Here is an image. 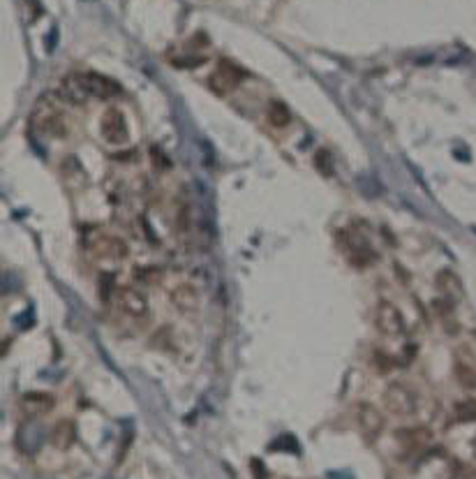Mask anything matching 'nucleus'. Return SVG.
<instances>
[{
	"label": "nucleus",
	"mask_w": 476,
	"mask_h": 479,
	"mask_svg": "<svg viewBox=\"0 0 476 479\" xmlns=\"http://www.w3.org/2000/svg\"><path fill=\"white\" fill-rule=\"evenodd\" d=\"M100 130H102V137L107 139L109 144L114 146H123L128 144L130 133H128V121H125V116L121 109H107L102 114V121H100Z\"/></svg>",
	"instance_id": "obj_5"
},
{
	"label": "nucleus",
	"mask_w": 476,
	"mask_h": 479,
	"mask_svg": "<svg viewBox=\"0 0 476 479\" xmlns=\"http://www.w3.org/2000/svg\"><path fill=\"white\" fill-rule=\"evenodd\" d=\"M395 440L404 447V450L416 452L433 443V433H430V429H426V426H407V429L395 431Z\"/></svg>",
	"instance_id": "obj_9"
},
{
	"label": "nucleus",
	"mask_w": 476,
	"mask_h": 479,
	"mask_svg": "<svg viewBox=\"0 0 476 479\" xmlns=\"http://www.w3.org/2000/svg\"><path fill=\"white\" fill-rule=\"evenodd\" d=\"M93 250H95V255H100V257H107V259H125L130 252L128 243L116 236L95 238V241H93Z\"/></svg>",
	"instance_id": "obj_11"
},
{
	"label": "nucleus",
	"mask_w": 476,
	"mask_h": 479,
	"mask_svg": "<svg viewBox=\"0 0 476 479\" xmlns=\"http://www.w3.org/2000/svg\"><path fill=\"white\" fill-rule=\"evenodd\" d=\"M83 88L90 97L97 100H114L123 95V86L118 81H114L111 76L97 74V72H83L81 74Z\"/></svg>",
	"instance_id": "obj_7"
},
{
	"label": "nucleus",
	"mask_w": 476,
	"mask_h": 479,
	"mask_svg": "<svg viewBox=\"0 0 476 479\" xmlns=\"http://www.w3.org/2000/svg\"><path fill=\"white\" fill-rule=\"evenodd\" d=\"M137 276H144V283H155L160 278V271L158 269H137Z\"/></svg>",
	"instance_id": "obj_21"
},
{
	"label": "nucleus",
	"mask_w": 476,
	"mask_h": 479,
	"mask_svg": "<svg viewBox=\"0 0 476 479\" xmlns=\"http://www.w3.org/2000/svg\"><path fill=\"white\" fill-rule=\"evenodd\" d=\"M116 301H118V308L130 315V318H146L148 315V301L139 290L135 288H121L116 290Z\"/></svg>",
	"instance_id": "obj_8"
},
{
	"label": "nucleus",
	"mask_w": 476,
	"mask_h": 479,
	"mask_svg": "<svg viewBox=\"0 0 476 479\" xmlns=\"http://www.w3.org/2000/svg\"><path fill=\"white\" fill-rule=\"evenodd\" d=\"M374 324L384 336H402L404 334V318L400 313V308L391 301H379L377 308H374Z\"/></svg>",
	"instance_id": "obj_3"
},
{
	"label": "nucleus",
	"mask_w": 476,
	"mask_h": 479,
	"mask_svg": "<svg viewBox=\"0 0 476 479\" xmlns=\"http://www.w3.org/2000/svg\"><path fill=\"white\" fill-rule=\"evenodd\" d=\"M454 414H456V421H460V424H474L476 421V400L474 398L460 400Z\"/></svg>",
	"instance_id": "obj_17"
},
{
	"label": "nucleus",
	"mask_w": 476,
	"mask_h": 479,
	"mask_svg": "<svg viewBox=\"0 0 476 479\" xmlns=\"http://www.w3.org/2000/svg\"><path fill=\"white\" fill-rule=\"evenodd\" d=\"M100 295H102L104 301L111 299V295H114V278L111 276H102V281H100Z\"/></svg>",
	"instance_id": "obj_20"
},
{
	"label": "nucleus",
	"mask_w": 476,
	"mask_h": 479,
	"mask_svg": "<svg viewBox=\"0 0 476 479\" xmlns=\"http://www.w3.org/2000/svg\"><path fill=\"white\" fill-rule=\"evenodd\" d=\"M53 100H56V95H44L40 102H37L30 123H33V128L40 135L49 137V139H60V137H65L67 126H65V119H62L60 109L53 104Z\"/></svg>",
	"instance_id": "obj_1"
},
{
	"label": "nucleus",
	"mask_w": 476,
	"mask_h": 479,
	"mask_svg": "<svg viewBox=\"0 0 476 479\" xmlns=\"http://www.w3.org/2000/svg\"><path fill=\"white\" fill-rule=\"evenodd\" d=\"M245 72L238 65H233L231 60H220L217 69L210 76V88H213L217 95H227L229 90H233L240 81L245 79Z\"/></svg>",
	"instance_id": "obj_6"
},
{
	"label": "nucleus",
	"mask_w": 476,
	"mask_h": 479,
	"mask_svg": "<svg viewBox=\"0 0 476 479\" xmlns=\"http://www.w3.org/2000/svg\"><path fill=\"white\" fill-rule=\"evenodd\" d=\"M74 440H76V426L72 419H60L56 426L51 429V445L60 452L69 450V447L74 445Z\"/></svg>",
	"instance_id": "obj_14"
},
{
	"label": "nucleus",
	"mask_w": 476,
	"mask_h": 479,
	"mask_svg": "<svg viewBox=\"0 0 476 479\" xmlns=\"http://www.w3.org/2000/svg\"><path fill=\"white\" fill-rule=\"evenodd\" d=\"M315 165H317V169H319V172H322L324 176H331V174H333V160H331V153L326 151V149L317 151Z\"/></svg>",
	"instance_id": "obj_18"
},
{
	"label": "nucleus",
	"mask_w": 476,
	"mask_h": 479,
	"mask_svg": "<svg viewBox=\"0 0 476 479\" xmlns=\"http://www.w3.org/2000/svg\"><path fill=\"white\" fill-rule=\"evenodd\" d=\"M374 366H377V373H391L393 361L384 350H377L374 352Z\"/></svg>",
	"instance_id": "obj_19"
},
{
	"label": "nucleus",
	"mask_w": 476,
	"mask_h": 479,
	"mask_svg": "<svg viewBox=\"0 0 476 479\" xmlns=\"http://www.w3.org/2000/svg\"><path fill=\"white\" fill-rule=\"evenodd\" d=\"M472 452H474V457H476V436H474V440H472Z\"/></svg>",
	"instance_id": "obj_23"
},
{
	"label": "nucleus",
	"mask_w": 476,
	"mask_h": 479,
	"mask_svg": "<svg viewBox=\"0 0 476 479\" xmlns=\"http://www.w3.org/2000/svg\"><path fill=\"white\" fill-rule=\"evenodd\" d=\"M250 470H252L257 479H266V477H268V475H266V470H264V463H261L259 459H252V461H250Z\"/></svg>",
	"instance_id": "obj_22"
},
{
	"label": "nucleus",
	"mask_w": 476,
	"mask_h": 479,
	"mask_svg": "<svg viewBox=\"0 0 476 479\" xmlns=\"http://www.w3.org/2000/svg\"><path fill=\"white\" fill-rule=\"evenodd\" d=\"M381 403L391 414L395 417H412L419 410V398L414 389L404 382H391L381 396Z\"/></svg>",
	"instance_id": "obj_2"
},
{
	"label": "nucleus",
	"mask_w": 476,
	"mask_h": 479,
	"mask_svg": "<svg viewBox=\"0 0 476 479\" xmlns=\"http://www.w3.org/2000/svg\"><path fill=\"white\" fill-rule=\"evenodd\" d=\"M60 97L67 100L69 104H86V100H88L90 95L83 88L81 74H69V76H65V79H62V83H60Z\"/></svg>",
	"instance_id": "obj_13"
},
{
	"label": "nucleus",
	"mask_w": 476,
	"mask_h": 479,
	"mask_svg": "<svg viewBox=\"0 0 476 479\" xmlns=\"http://www.w3.org/2000/svg\"><path fill=\"white\" fill-rule=\"evenodd\" d=\"M456 380L463 389L467 391H474L476 389V366L474 364H467V361H456Z\"/></svg>",
	"instance_id": "obj_15"
},
{
	"label": "nucleus",
	"mask_w": 476,
	"mask_h": 479,
	"mask_svg": "<svg viewBox=\"0 0 476 479\" xmlns=\"http://www.w3.org/2000/svg\"><path fill=\"white\" fill-rule=\"evenodd\" d=\"M356 421H358V431H361L363 440L368 445L377 443V438L384 431V417L374 407L372 403H361L356 410Z\"/></svg>",
	"instance_id": "obj_4"
},
{
	"label": "nucleus",
	"mask_w": 476,
	"mask_h": 479,
	"mask_svg": "<svg viewBox=\"0 0 476 479\" xmlns=\"http://www.w3.org/2000/svg\"><path fill=\"white\" fill-rule=\"evenodd\" d=\"M268 123L273 128H287L292 123V114L285 102H271L268 104Z\"/></svg>",
	"instance_id": "obj_16"
},
{
	"label": "nucleus",
	"mask_w": 476,
	"mask_h": 479,
	"mask_svg": "<svg viewBox=\"0 0 476 479\" xmlns=\"http://www.w3.org/2000/svg\"><path fill=\"white\" fill-rule=\"evenodd\" d=\"M53 403H56L53 396H49V393H44V391H28L21 396V407L28 417L49 414L53 410Z\"/></svg>",
	"instance_id": "obj_10"
},
{
	"label": "nucleus",
	"mask_w": 476,
	"mask_h": 479,
	"mask_svg": "<svg viewBox=\"0 0 476 479\" xmlns=\"http://www.w3.org/2000/svg\"><path fill=\"white\" fill-rule=\"evenodd\" d=\"M171 304H174L176 311L190 315L199 308V292L192 285H178V288L171 290Z\"/></svg>",
	"instance_id": "obj_12"
}]
</instances>
